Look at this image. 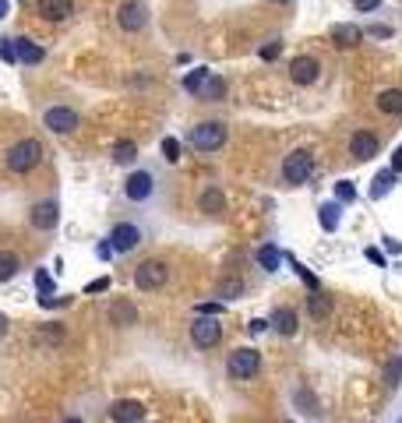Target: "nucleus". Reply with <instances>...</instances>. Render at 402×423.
I'll return each instance as SVG.
<instances>
[{"label": "nucleus", "mask_w": 402, "mask_h": 423, "mask_svg": "<svg viewBox=\"0 0 402 423\" xmlns=\"http://www.w3.org/2000/svg\"><path fill=\"white\" fill-rule=\"evenodd\" d=\"M61 212H56V201H36L32 205V226L36 230H53Z\"/></svg>", "instance_id": "dca6fc26"}, {"label": "nucleus", "mask_w": 402, "mask_h": 423, "mask_svg": "<svg viewBox=\"0 0 402 423\" xmlns=\"http://www.w3.org/2000/svg\"><path fill=\"white\" fill-rule=\"evenodd\" d=\"M109 420H117V423H141L145 420V406L134 402V399H121V402L109 406Z\"/></svg>", "instance_id": "ddd939ff"}, {"label": "nucleus", "mask_w": 402, "mask_h": 423, "mask_svg": "<svg viewBox=\"0 0 402 423\" xmlns=\"http://www.w3.org/2000/svg\"><path fill=\"white\" fill-rule=\"evenodd\" d=\"M307 310H311V317H325V314L332 310V300H328L321 289H314V293L307 296Z\"/></svg>", "instance_id": "c85d7f7f"}, {"label": "nucleus", "mask_w": 402, "mask_h": 423, "mask_svg": "<svg viewBox=\"0 0 402 423\" xmlns=\"http://www.w3.org/2000/svg\"><path fill=\"white\" fill-rule=\"evenodd\" d=\"M378 110L388 113V117H399L402 113V88H385L378 95Z\"/></svg>", "instance_id": "412c9836"}, {"label": "nucleus", "mask_w": 402, "mask_h": 423, "mask_svg": "<svg viewBox=\"0 0 402 423\" xmlns=\"http://www.w3.org/2000/svg\"><path fill=\"white\" fill-rule=\"evenodd\" d=\"M335 201H339V205L357 201V187H353L350 180H339V184H335Z\"/></svg>", "instance_id": "2f4dec72"}, {"label": "nucleus", "mask_w": 402, "mask_h": 423, "mask_svg": "<svg viewBox=\"0 0 402 423\" xmlns=\"http://www.w3.org/2000/svg\"><path fill=\"white\" fill-rule=\"evenodd\" d=\"M198 95H201V99H212V102H219V99H226V81L208 74V81L201 85V92H198Z\"/></svg>", "instance_id": "bb28decb"}, {"label": "nucleus", "mask_w": 402, "mask_h": 423, "mask_svg": "<svg viewBox=\"0 0 402 423\" xmlns=\"http://www.w3.org/2000/svg\"><path fill=\"white\" fill-rule=\"evenodd\" d=\"M106 240H109L113 254H131V250L141 244V230H138L134 223H121V226H113V233H109Z\"/></svg>", "instance_id": "1a4fd4ad"}, {"label": "nucleus", "mask_w": 402, "mask_h": 423, "mask_svg": "<svg viewBox=\"0 0 402 423\" xmlns=\"http://www.w3.org/2000/svg\"><path fill=\"white\" fill-rule=\"evenodd\" d=\"M353 8L367 15V11H378V8H381V0H353Z\"/></svg>", "instance_id": "ea45409f"}, {"label": "nucleus", "mask_w": 402, "mask_h": 423, "mask_svg": "<svg viewBox=\"0 0 402 423\" xmlns=\"http://www.w3.org/2000/svg\"><path fill=\"white\" fill-rule=\"evenodd\" d=\"M268 325H272L282 339H293V335H297V328H300V325H297V310H293V307H286V303L272 310Z\"/></svg>", "instance_id": "9d476101"}, {"label": "nucleus", "mask_w": 402, "mask_h": 423, "mask_svg": "<svg viewBox=\"0 0 402 423\" xmlns=\"http://www.w3.org/2000/svg\"><path fill=\"white\" fill-rule=\"evenodd\" d=\"M134 159H138V145L134 141H117L113 145V163L127 166V163H134Z\"/></svg>", "instance_id": "393cba45"}, {"label": "nucleus", "mask_w": 402, "mask_h": 423, "mask_svg": "<svg viewBox=\"0 0 402 423\" xmlns=\"http://www.w3.org/2000/svg\"><path fill=\"white\" fill-rule=\"evenodd\" d=\"M95 254H99V257H109V254H113V247H109V240H102V244L95 247Z\"/></svg>", "instance_id": "de8ad7c7"}, {"label": "nucleus", "mask_w": 402, "mask_h": 423, "mask_svg": "<svg viewBox=\"0 0 402 423\" xmlns=\"http://www.w3.org/2000/svg\"><path fill=\"white\" fill-rule=\"evenodd\" d=\"M290 264H293V272L304 279V286H307V293H314V289H321V282H318V276H311L307 269H304V264L297 261V257H290Z\"/></svg>", "instance_id": "7c9ffc66"}, {"label": "nucleus", "mask_w": 402, "mask_h": 423, "mask_svg": "<svg viewBox=\"0 0 402 423\" xmlns=\"http://www.w3.org/2000/svg\"><path fill=\"white\" fill-rule=\"evenodd\" d=\"M385 247H388L392 254H399V250H402V244H399V240H392V237H385Z\"/></svg>", "instance_id": "09e8293b"}, {"label": "nucleus", "mask_w": 402, "mask_h": 423, "mask_svg": "<svg viewBox=\"0 0 402 423\" xmlns=\"http://www.w3.org/2000/svg\"><path fill=\"white\" fill-rule=\"evenodd\" d=\"M15 53H18V64H29V67H36V64H42V46L39 42H32V39H25V35H18L15 39Z\"/></svg>", "instance_id": "f3484780"}, {"label": "nucleus", "mask_w": 402, "mask_h": 423, "mask_svg": "<svg viewBox=\"0 0 402 423\" xmlns=\"http://www.w3.org/2000/svg\"><path fill=\"white\" fill-rule=\"evenodd\" d=\"M64 423H82V420H78V416H71V420H64Z\"/></svg>", "instance_id": "603ef678"}, {"label": "nucleus", "mask_w": 402, "mask_h": 423, "mask_svg": "<svg viewBox=\"0 0 402 423\" xmlns=\"http://www.w3.org/2000/svg\"><path fill=\"white\" fill-rule=\"evenodd\" d=\"M42 159H46L42 141H36V138H22V141H15V145L8 148L4 166H8L11 173H32V170L42 163Z\"/></svg>", "instance_id": "f257e3e1"}, {"label": "nucleus", "mask_w": 402, "mask_h": 423, "mask_svg": "<svg viewBox=\"0 0 402 423\" xmlns=\"http://www.w3.org/2000/svg\"><path fill=\"white\" fill-rule=\"evenodd\" d=\"M392 173H395V177L402 173V148H395V152H392Z\"/></svg>", "instance_id": "a18cd8bd"}, {"label": "nucleus", "mask_w": 402, "mask_h": 423, "mask_svg": "<svg viewBox=\"0 0 402 423\" xmlns=\"http://www.w3.org/2000/svg\"><path fill=\"white\" fill-rule=\"evenodd\" d=\"M364 257H367L371 264H381V269H385V254H381L378 247H367V250H364Z\"/></svg>", "instance_id": "a19ab883"}, {"label": "nucleus", "mask_w": 402, "mask_h": 423, "mask_svg": "<svg viewBox=\"0 0 402 423\" xmlns=\"http://www.w3.org/2000/svg\"><path fill=\"white\" fill-rule=\"evenodd\" d=\"M42 124L53 131V134H75L78 131V113L71 110V106H49Z\"/></svg>", "instance_id": "0eeeda50"}, {"label": "nucleus", "mask_w": 402, "mask_h": 423, "mask_svg": "<svg viewBox=\"0 0 402 423\" xmlns=\"http://www.w3.org/2000/svg\"><path fill=\"white\" fill-rule=\"evenodd\" d=\"M318 74H321V64H318L314 57H293V61H290V78H293L297 85H314Z\"/></svg>", "instance_id": "9b49d317"}, {"label": "nucleus", "mask_w": 402, "mask_h": 423, "mask_svg": "<svg viewBox=\"0 0 402 423\" xmlns=\"http://www.w3.org/2000/svg\"><path fill=\"white\" fill-rule=\"evenodd\" d=\"M272 4H290V0H272Z\"/></svg>", "instance_id": "864d4df0"}, {"label": "nucleus", "mask_w": 402, "mask_h": 423, "mask_svg": "<svg viewBox=\"0 0 402 423\" xmlns=\"http://www.w3.org/2000/svg\"><path fill=\"white\" fill-rule=\"evenodd\" d=\"M198 208L205 212V216H222L226 212V194L219 187H205L201 198H198Z\"/></svg>", "instance_id": "aec40b11"}, {"label": "nucleus", "mask_w": 402, "mask_h": 423, "mask_svg": "<svg viewBox=\"0 0 402 423\" xmlns=\"http://www.w3.org/2000/svg\"><path fill=\"white\" fill-rule=\"evenodd\" d=\"M106 314H109V325H117V328H127V325L138 321V310H134L131 300H113Z\"/></svg>", "instance_id": "2eb2a0df"}, {"label": "nucleus", "mask_w": 402, "mask_h": 423, "mask_svg": "<svg viewBox=\"0 0 402 423\" xmlns=\"http://www.w3.org/2000/svg\"><path fill=\"white\" fill-rule=\"evenodd\" d=\"M222 310H226V307H222V300H219V303H198V314H215V317H219Z\"/></svg>", "instance_id": "37998d69"}, {"label": "nucleus", "mask_w": 402, "mask_h": 423, "mask_svg": "<svg viewBox=\"0 0 402 423\" xmlns=\"http://www.w3.org/2000/svg\"><path fill=\"white\" fill-rule=\"evenodd\" d=\"M360 39H364V29H357L353 22H346V25H335V29H332V42H335L339 49H353Z\"/></svg>", "instance_id": "6ab92c4d"}, {"label": "nucleus", "mask_w": 402, "mask_h": 423, "mask_svg": "<svg viewBox=\"0 0 402 423\" xmlns=\"http://www.w3.org/2000/svg\"><path fill=\"white\" fill-rule=\"evenodd\" d=\"M162 155L169 163H180V141L177 138H162Z\"/></svg>", "instance_id": "f704fd0d"}, {"label": "nucleus", "mask_w": 402, "mask_h": 423, "mask_svg": "<svg viewBox=\"0 0 402 423\" xmlns=\"http://www.w3.org/2000/svg\"><path fill=\"white\" fill-rule=\"evenodd\" d=\"M215 296H222V300L244 296V279H219V282H215Z\"/></svg>", "instance_id": "5701e85b"}, {"label": "nucleus", "mask_w": 402, "mask_h": 423, "mask_svg": "<svg viewBox=\"0 0 402 423\" xmlns=\"http://www.w3.org/2000/svg\"><path fill=\"white\" fill-rule=\"evenodd\" d=\"M258 53H261V61H275L279 53H282V42H268V46H261Z\"/></svg>", "instance_id": "4c0bfd02"}, {"label": "nucleus", "mask_w": 402, "mask_h": 423, "mask_svg": "<svg viewBox=\"0 0 402 423\" xmlns=\"http://www.w3.org/2000/svg\"><path fill=\"white\" fill-rule=\"evenodd\" d=\"M191 342L198 349H212L222 342V325L215 321V314H198L194 325H191Z\"/></svg>", "instance_id": "39448f33"}, {"label": "nucleus", "mask_w": 402, "mask_h": 423, "mask_svg": "<svg viewBox=\"0 0 402 423\" xmlns=\"http://www.w3.org/2000/svg\"><path fill=\"white\" fill-rule=\"evenodd\" d=\"M268 328V321H261V317H258V321H251V335H261Z\"/></svg>", "instance_id": "49530a36"}, {"label": "nucleus", "mask_w": 402, "mask_h": 423, "mask_svg": "<svg viewBox=\"0 0 402 423\" xmlns=\"http://www.w3.org/2000/svg\"><path fill=\"white\" fill-rule=\"evenodd\" d=\"M392 187H395V173H392V170H381V173L374 177V184H371V198H385Z\"/></svg>", "instance_id": "cd10ccee"}, {"label": "nucleus", "mask_w": 402, "mask_h": 423, "mask_svg": "<svg viewBox=\"0 0 402 423\" xmlns=\"http://www.w3.org/2000/svg\"><path fill=\"white\" fill-rule=\"evenodd\" d=\"M18 269H22V257H18L15 250H0V282L15 279V276H18Z\"/></svg>", "instance_id": "4be33fe9"}, {"label": "nucleus", "mask_w": 402, "mask_h": 423, "mask_svg": "<svg viewBox=\"0 0 402 423\" xmlns=\"http://www.w3.org/2000/svg\"><path fill=\"white\" fill-rule=\"evenodd\" d=\"M399 381H402V360H392L388 370H385V385L388 388H399Z\"/></svg>", "instance_id": "473e14b6"}, {"label": "nucleus", "mask_w": 402, "mask_h": 423, "mask_svg": "<svg viewBox=\"0 0 402 423\" xmlns=\"http://www.w3.org/2000/svg\"><path fill=\"white\" fill-rule=\"evenodd\" d=\"M191 145H194L198 152H215V148H222V145H226V124H219V120H201V124L191 131Z\"/></svg>", "instance_id": "423d86ee"}, {"label": "nucleus", "mask_w": 402, "mask_h": 423, "mask_svg": "<svg viewBox=\"0 0 402 423\" xmlns=\"http://www.w3.org/2000/svg\"><path fill=\"white\" fill-rule=\"evenodd\" d=\"M314 177V155L307 152V148H297V152H290L282 159V180L286 184H293V187H300V184H307Z\"/></svg>", "instance_id": "7ed1b4c3"}, {"label": "nucleus", "mask_w": 402, "mask_h": 423, "mask_svg": "<svg viewBox=\"0 0 402 423\" xmlns=\"http://www.w3.org/2000/svg\"><path fill=\"white\" fill-rule=\"evenodd\" d=\"M339 216H342V212H339V201H328V205H321V226L328 230V233H335L339 230Z\"/></svg>", "instance_id": "a878e982"}, {"label": "nucleus", "mask_w": 402, "mask_h": 423, "mask_svg": "<svg viewBox=\"0 0 402 423\" xmlns=\"http://www.w3.org/2000/svg\"><path fill=\"white\" fill-rule=\"evenodd\" d=\"M0 57H4L8 64H18V53H15V39H4V42H0Z\"/></svg>", "instance_id": "c9c22d12"}, {"label": "nucleus", "mask_w": 402, "mask_h": 423, "mask_svg": "<svg viewBox=\"0 0 402 423\" xmlns=\"http://www.w3.org/2000/svg\"><path fill=\"white\" fill-rule=\"evenodd\" d=\"M350 155L360 159V163L374 159V155H378V138H374L371 131H357V134L350 138Z\"/></svg>", "instance_id": "4468645a"}, {"label": "nucleus", "mask_w": 402, "mask_h": 423, "mask_svg": "<svg viewBox=\"0 0 402 423\" xmlns=\"http://www.w3.org/2000/svg\"><path fill=\"white\" fill-rule=\"evenodd\" d=\"M166 276H169L166 261L148 257V261H141L138 269H134V286H138L141 293H155L159 286H166Z\"/></svg>", "instance_id": "20e7f679"}, {"label": "nucleus", "mask_w": 402, "mask_h": 423, "mask_svg": "<svg viewBox=\"0 0 402 423\" xmlns=\"http://www.w3.org/2000/svg\"><path fill=\"white\" fill-rule=\"evenodd\" d=\"M293 399H297V402L304 406V413H311V416H318V413H321V409H318V399H314V395H311L307 388H300V392H297Z\"/></svg>", "instance_id": "72a5a7b5"}, {"label": "nucleus", "mask_w": 402, "mask_h": 423, "mask_svg": "<svg viewBox=\"0 0 402 423\" xmlns=\"http://www.w3.org/2000/svg\"><path fill=\"white\" fill-rule=\"evenodd\" d=\"M117 22H121L124 32H141V29L148 25V8H145V0H124Z\"/></svg>", "instance_id": "6e6552de"}, {"label": "nucleus", "mask_w": 402, "mask_h": 423, "mask_svg": "<svg viewBox=\"0 0 402 423\" xmlns=\"http://www.w3.org/2000/svg\"><path fill=\"white\" fill-rule=\"evenodd\" d=\"M36 286H39V293H42V296H49V293H53V279H49L42 269L36 272Z\"/></svg>", "instance_id": "e433bc0d"}, {"label": "nucleus", "mask_w": 402, "mask_h": 423, "mask_svg": "<svg viewBox=\"0 0 402 423\" xmlns=\"http://www.w3.org/2000/svg\"><path fill=\"white\" fill-rule=\"evenodd\" d=\"M279 261H282V250H279V247H272V244L258 247V264H261L265 272H275V269H279Z\"/></svg>", "instance_id": "b1692460"}, {"label": "nucleus", "mask_w": 402, "mask_h": 423, "mask_svg": "<svg viewBox=\"0 0 402 423\" xmlns=\"http://www.w3.org/2000/svg\"><path fill=\"white\" fill-rule=\"evenodd\" d=\"M152 191H155V184H152V173H145V170L131 173V177H127V184H124V194H127L131 201H148V198H152Z\"/></svg>", "instance_id": "f8f14e48"}, {"label": "nucleus", "mask_w": 402, "mask_h": 423, "mask_svg": "<svg viewBox=\"0 0 402 423\" xmlns=\"http://www.w3.org/2000/svg\"><path fill=\"white\" fill-rule=\"evenodd\" d=\"M258 370H261V353L251 349V346H240V349H233L226 356V374L233 381H247V378L258 374Z\"/></svg>", "instance_id": "f03ea898"}, {"label": "nucleus", "mask_w": 402, "mask_h": 423, "mask_svg": "<svg viewBox=\"0 0 402 423\" xmlns=\"http://www.w3.org/2000/svg\"><path fill=\"white\" fill-rule=\"evenodd\" d=\"M208 74H212L208 67H194V71H191V74L184 78V92H191V95H198V92H201V85L208 81Z\"/></svg>", "instance_id": "c756f323"}, {"label": "nucleus", "mask_w": 402, "mask_h": 423, "mask_svg": "<svg viewBox=\"0 0 402 423\" xmlns=\"http://www.w3.org/2000/svg\"><path fill=\"white\" fill-rule=\"evenodd\" d=\"M39 339H46V342H61V339H64V332L53 325V328H42V332H39Z\"/></svg>", "instance_id": "58836bf2"}, {"label": "nucleus", "mask_w": 402, "mask_h": 423, "mask_svg": "<svg viewBox=\"0 0 402 423\" xmlns=\"http://www.w3.org/2000/svg\"><path fill=\"white\" fill-rule=\"evenodd\" d=\"M102 289H109V279H95V282L85 286V293H102Z\"/></svg>", "instance_id": "c03bdc74"}, {"label": "nucleus", "mask_w": 402, "mask_h": 423, "mask_svg": "<svg viewBox=\"0 0 402 423\" xmlns=\"http://www.w3.org/2000/svg\"><path fill=\"white\" fill-rule=\"evenodd\" d=\"M0 18H8V0H0Z\"/></svg>", "instance_id": "3c124183"}, {"label": "nucleus", "mask_w": 402, "mask_h": 423, "mask_svg": "<svg viewBox=\"0 0 402 423\" xmlns=\"http://www.w3.org/2000/svg\"><path fill=\"white\" fill-rule=\"evenodd\" d=\"M367 35H374V39H392V29H388V25H371Z\"/></svg>", "instance_id": "79ce46f5"}, {"label": "nucleus", "mask_w": 402, "mask_h": 423, "mask_svg": "<svg viewBox=\"0 0 402 423\" xmlns=\"http://www.w3.org/2000/svg\"><path fill=\"white\" fill-rule=\"evenodd\" d=\"M4 332H8V317L0 314V339H4Z\"/></svg>", "instance_id": "8fccbe9b"}, {"label": "nucleus", "mask_w": 402, "mask_h": 423, "mask_svg": "<svg viewBox=\"0 0 402 423\" xmlns=\"http://www.w3.org/2000/svg\"><path fill=\"white\" fill-rule=\"evenodd\" d=\"M36 11L46 22H64L71 18V0H36Z\"/></svg>", "instance_id": "a211bd4d"}]
</instances>
